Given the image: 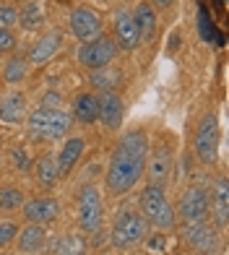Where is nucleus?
<instances>
[{"mask_svg":"<svg viewBox=\"0 0 229 255\" xmlns=\"http://www.w3.org/2000/svg\"><path fill=\"white\" fill-rule=\"evenodd\" d=\"M68 24H71V31L78 42H91V39H97L99 34H105V21H102V16L94 8H86V5L73 8Z\"/></svg>","mask_w":229,"mask_h":255,"instance_id":"nucleus-10","label":"nucleus"},{"mask_svg":"<svg viewBox=\"0 0 229 255\" xmlns=\"http://www.w3.org/2000/svg\"><path fill=\"white\" fill-rule=\"evenodd\" d=\"M117 81H120V73L112 71V65L99 68V71H91V84H94L97 89H102V91H114Z\"/></svg>","mask_w":229,"mask_h":255,"instance_id":"nucleus-26","label":"nucleus"},{"mask_svg":"<svg viewBox=\"0 0 229 255\" xmlns=\"http://www.w3.org/2000/svg\"><path fill=\"white\" fill-rule=\"evenodd\" d=\"M148 235V222L141 216V211L135 208H120L117 216L112 222V245L117 250L135 248L138 242H143Z\"/></svg>","mask_w":229,"mask_h":255,"instance_id":"nucleus-4","label":"nucleus"},{"mask_svg":"<svg viewBox=\"0 0 229 255\" xmlns=\"http://www.w3.org/2000/svg\"><path fill=\"white\" fill-rule=\"evenodd\" d=\"M24 219L29 224H42L47 227L52 224L57 216H60V201L52 198V195H42V198H31V201H24Z\"/></svg>","mask_w":229,"mask_h":255,"instance_id":"nucleus-12","label":"nucleus"},{"mask_svg":"<svg viewBox=\"0 0 229 255\" xmlns=\"http://www.w3.org/2000/svg\"><path fill=\"white\" fill-rule=\"evenodd\" d=\"M219 143H222V130H219V118L216 112H203V118L196 125L193 135V151L203 167H214L219 159Z\"/></svg>","mask_w":229,"mask_h":255,"instance_id":"nucleus-5","label":"nucleus"},{"mask_svg":"<svg viewBox=\"0 0 229 255\" xmlns=\"http://www.w3.org/2000/svg\"><path fill=\"white\" fill-rule=\"evenodd\" d=\"M29 60L24 55H13L10 60L3 65V81L5 84H10V86H16V84H24L26 81V76H29Z\"/></svg>","mask_w":229,"mask_h":255,"instance_id":"nucleus-24","label":"nucleus"},{"mask_svg":"<svg viewBox=\"0 0 229 255\" xmlns=\"http://www.w3.org/2000/svg\"><path fill=\"white\" fill-rule=\"evenodd\" d=\"M198 21H201V34H203V39H211V31H209V18H206V10H201Z\"/></svg>","mask_w":229,"mask_h":255,"instance_id":"nucleus-34","label":"nucleus"},{"mask_svg":"<svg viewBox=\"0 0 229 255\" xmlns=\"http://www.w3.org/2000/svg\"><path fill=\"white\" fill-rule=\"evenodd\" d=\"M26 125L34 135L47 138V141H60V138L71 133L73 118L57 107H37L26 115Z\"/></svg>","mask_w":229,"mask_h":255,"instance_id":"nucleus-2","label":"nucleus"},{"mask_svg":"<svg viewBox=\"0 0 229 255\" xmlns=\"http://www.w3.org/2000/svg\"><path fill=\"white\" fill-rule=\"evenodd\" d=\"M172 169H175V151L167 141H159L151 146V151L146 154V164L143 172L148 175V185H159L167 188V182L172 180Z\"/></svg>","mask_w":229,"mask_h":255,"instance_id":"nucleus-8","label":"nucleus"},{"mask_svg":"<svg viewBox=\"0 0 229 255\" xmlns=\"http://www.w3.org/2000/svg\"><path fill=\"white\" fill-rule=\"evenodd\" d=\"M209 214L216 219V227L224 229L227 227V219H229V182L222 175L216 180V188L209 195Z\"/></svg>","mask_w":229,"mask_h":255,"instance_id":"nucleus-17","label":"nucleus"},{"mask_svg":"<svg viewBox=\"0 0 229 255\" xmlns=\"http://www.w3.org/2000/svg\"><path fill=\"white\" fill-rule=\"evenodd\" d=\"M78 227H81L86 235H94L99 232L102 222H105V206H102V193L94 185H84L78 190Z\"/></svg>","mask_w":229,"mask_h":255,"instance_id":"nucleus-7","label":"nucleus"},{"mask_svg":"<svg viewBox=\"0 0 229 255\" xmlns=\"http://www.w3.org/2000/svg\"><path fill=\"white\" fill-rule=\"evenodd\" d=\"M18 24V10L13 5H0V29H13Z\"/></svg>","mask_w":229,"mask_h":255,"instance_id":"nucleus-28","label":"nucleus"},{"mask_svg":"<svg viewBox=\"0 0 229 255\" xmlns=\"http://www.w3.org/2000/svg\"><path fill=\"white\" fill-rule=\"evenodd\" d=\"M84 148H86V141H84L81 135L65 138L63 148H60V151H57V156H55L60 177H63V175H71V172H73V167L78 164V159L84 156Z\"/></svg>","mask_w":229,"mask_h":255,"instance_id":"nucleus-18","label":"nucleus"},{"mask_svg":"<svg viewBox=\"0 0 229 255\" xmlns=\"http://www.w3.org/2000/svg\"><path fill=\"white\" fill-rule=\"evenodd\" d=\"M34 177H37L39 188H52V185L60 180V172H57V161L52 154H44L34 161Z\"/></svg>","mask_w":229,"mask_h":255,"instance_id":"nucleus-23","label":"nucleus"},{"mask_svg":"<svg viewBox=\"0 0 229 255\" xmlns=\"http://www.w3.org/2000/svg\"><path fill=\"white\" fill-rule=\"evenodd\" d=\"M112 39L117 44V50H122V52H133L141 44L138 26H135L133 13L128 8H117V13H114V37Z\"/></svg>","mask_w":229,"mask_h":255,"instance_id":"nucleus-13","label":"nucleus"},{"mask_svg":"<svg viewBox=\"0 0 229 255\" xmlns=\"http://www.w3.org/2000/svg\"><path fill=\"white\" fill-rule=\"evenodd\" d=\"M130 13H133L135 26H138L141 42H151L156 37V31H159V16H156V10L148 5L146 0H141V3L135 5V10H130Z\"/></svg>","mask_w":229,"mask_h":255,"instance_id":"nucleus-19","label":"nucleus"},{"mask_svg":"<svg viewBox=\"0 0 229 255\" xmlns=\"http://www.w3.org/2000/svg\"><path fill=\"white\" fill-rule=\"evenodd\" d=\"M24 206V193L13 185H3L0 188V208L3 211H16V208Z\"/></svg>","mask_w":229,"mask_h":255,"instance_id":"nucleus-27","label":"nucleus"},{"mask_svg":"<svg viewBox=\"0 0 229 255\" xmlns=\"http://www.w3.org/2000/svg\"><path fill=\"white\" fill-rule=\"evenodd\" d=\"M219 232H222L219 227H214L203 219V222H196V224L185 227V240L190 242V248L198 255H216L219 253V245H222Z\"/></svg>","mask_w":229,"mask_h":255,"instance_id":"nucleus-11","label":"nucleus"},{"mask_svg":"<svg viewBox=\"0 0 229 255\" xmlns=\"http://www.w3.org/2000/svg\"><path fill=\"white\" fill-rule=\"evenodd\" d=\"M141 216L148 222V227H156V229H172L177 222V214H175V206L167 201V193L164 188L159 185H146L141 190Z\"/></svg>","mask_w":229,"mask_h":255,"instance_id":"nucleus-3","label":"nucleus"},{"mask_svg":"<svg viewBox=\"0 0 229 255\" xmlns=\"http://www.w3.org/2000/svg\"><path fill=\"white\" fill-rule=\"evenodd\" d=\"M175 214L185 224H196V222L209 219V190L201 188V185H190V188H185L180 193Z\"/></svg>","mask_w":229,"mask_h":255,"instance_id":"nucleus-9","label":"nucleus"},{"mask_svg":"<svg viewBox=\"0 0 229 255\" xmlns=\"http://www.w3.org/2000/svg\"><path fill=\"white\" fill-rule=\"evenodd\" d=\"M99 102V123L107 130H120L122 128V118H125V102L117 91H102L97 94Z\"/></svg>","mask_w":229,"mask_h":255,"instance_id":"nucleus-14","label":"nucleus"},{"mask_svg":"<svg viewBox=\"0 0 229 255\" xmlns=\"http://www.w3.org/2000/svg\"><path fill=\"white\" fill-rule=\"evenodd\" d=\"M47 21V13H44V5L39 0H29V3L18 10V26L24 31H37L44 26Z\"/></svg>","mask_w":229,"mask_h":255,"instance_id":"nucleus-22","label":"nucleus"},{"mask_svg":"<svg viewBox=\"0 0 229 255\" xmlns=\"http://www.w3.org/2000/svg\"><path fill=\"white\" fill-rule=\"evenodd\" d=\"M73 120H78L81 125H94L99 120V102H97V94L91 91H84L73 99Z\"/></svg>","mask_w":229,"mask_h":255,"instance_id":"nucleus-21","label":"nucleus"},{"mask_svg":"<svg viewBox=\"0 0 229 255\" xmlns=\"http://www.w3.org/2000/svg\"><path fill=\"white\" fill-rule=\"evenodd\" d=\"M117 44H114L112 37L107 34H99L97 39L91 42H81V47L76 52V60L78 65H84L86 71H99V68H107L114 63V57H117Z\"/></svg>","mask_w":229,"mask_h":255,"instance_id":"nucleus-6","label":"nucleus"},{"mask_svg":"<svg viewBox=\"0 0 229 255\" xmlns=\"http://www.w3.org/2000/svg\"><path fill=\"white\" fill-rule=\"evenodd\" d=\"M52 253L55 255H84L86 253V242L78 235H63L52 242Z\"/></svg>","mask_w":229,"mask_h":255,"instance_id":"nucleus-25","label":"nucleus"},{"mask_svg":"<svg viewBox=\"0 0 229 255\" xmlns=\"http://www.w3.org/2000/svg\"><path fill=\"white\" fill-rule=\"evenodd\" d=\"M175 3H177V0H151L148 5H151L154 10H164V13H167V10L175 8Z\"/></svg>","mask_w":229,"mask_h":255,"instance_id":"nucleus-33","label":"nucleus"},{"mask_svg":"<svg viewBox=\"0 0 229 255\" xmlns=\"http://www.w3.org/2000/svg\"><path fill=\"white\" fill-rule=\"evenodd\" d=\"M10 154H13V161H16V167L18 169H29L31 167V161H29V154L24 151V148H13V151H10Z\"/></svg>","mask_w":229,"mask_h":255,"instance_id":"nucleus-31","label":"nucleus"},{"mask_svg":"<svg viewBox=\"0 0 229 255\" xmlns=\"http://www.w3.org/2000/svg\"><path fill=\"white\" fill-rule=\"evenodd\" d=\"M60 47H63V34L60 31H47L44 37H39L31 44L26 60H29V65H44L60 52Z\"/></svg>","mask_w":229,"mask_h":255,"instance_id":"nucleus-15","label":"nucleus"},{"mask_svg":"<svg viewBox=\"0 0 229 255\" xmlns=\"http://www.w3.org/2000/svg\"><path fill=\"white\" fill-rule=\"evenodd\" d=\"M164 245H167V237H164V232H159V235L148 237V248H151L154 253H162V250H164Z\"/></svg>","mask_w":229,"mask_h":255,"instance_id":"nucleus-32","label":"nucleus"},{"mask_svg":"<svg viewBox=\"0 0 229 255\" xmlns=\"http://www.w3.org/2000/svg\"><path fill=\"white\" fill-rule=\"evenodd\" d=\"M44 248H47V232H44L42 224H26L18 227L16 235V250L21 255H39Z\"/></svg>","mask_w":229,"mask_h":255,"instance_id":"nucleus-16","label":"nucleus"},{"mask_svg":"<svg viewBox=\"0 0 229 255\" xmlns=\"http://www.w3.org/2000/svg\"><path fill=\"white\" fill-rule=\"evenodd\" d=\"M26 97L21 91H8L0 99V120L3 123H24L26 120Z\"/></svg>","mask_w":229,"mask_h":255,"instance_id":"nucleus-20","label":"nucleus"},{"mask_svg":"<svg viewBox=\"0 0 229 255\" xmlns=\"http://www.w3.org/2000/svg\"><path fill=\"white\" fill-rule=\"evenodd\" d=\"M146 154H148V135L143 130H128L120 138L110 156V167L105 175L110 195H125L138 185V180L143 177Z\"/></svg>","mask_w":229,"mask_h":255,"instance_id":"nucleus-1","label":"nucleus"},{"mask_svg":"<svg viewBox=\"0 0 229 255\" xmlns=\"http://www.w3.org/2000/svg\"><path fill=\"white\" fill-rule=\"evenodd\" d=\"M16 50V37L10 29H0V55L3 52H13Z\"/></svg>","mask_w":229,"mask_h":255,"instance_id":"nucleus-30","label":"nucleus"},{"mask_svg":"<svg viewBox=\"0 0 229 255\" xmlns=\"http://www.w3.org/2000/svg\"><path fill=\"white\" fill-rule=\"evenodd\" d=\"M18 235V224L16 222H0V248L10 245Z\"/></svg>","mask_w":229,"mask_h":255,"instance_id":"nucleus-29","label":"nucleus"}]
</instances>
